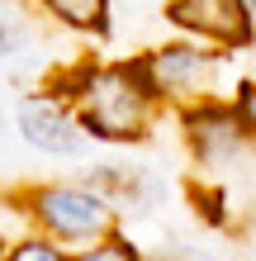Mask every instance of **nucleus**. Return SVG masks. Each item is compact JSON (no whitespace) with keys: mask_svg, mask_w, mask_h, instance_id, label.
<instances>
[{"mask_svg":"<svg viewBox=\"0 0 256 261\" xmlns=\"http://www.w3.org/2000/svg\"><path fill=\"white\" fill-rule=\"evenodd\" d=\"M62 256H67V242H57V238L43 233V228H34V233H24V238L10 242L5 261H62Z\"/></svg>","mask_w":256,"mask_h":261,"instance_id":"nucleus-10","label":"nucleus"},{"mask_svg":"<svg viewBox=\"0 0 256 261\" xmlns=\"http://www.w3.org/2000/svg\"><path fill=\"white\" fill-rule=\"evenodd\" d=\"M247 5H251V10H256V0H247Z\"/></svg>","mask_w":256,"mask_h":261,"instance_id":"nucleus-16","label":"nucleus"},{"mask_svg":"<svg viewBox=\"0 0 256 261\" xmlns=\"http://www.w3.org/2000/svg\"><path fill=\"white\" fill-rule=\"evenodd\" d=\"M190 209H194V219H200L204 228H214V233H228L233 228V204H228V190L214 186V180H194L190 186Z\"/></svg>","mask_w":256,"mask_h":261,"instance_id":"nucleus-8","label":"nucleus"},{"mask_svg":"<svg viewBox=\"0 0 256 261\" xmlns=\"http://www.w3.org/2000/svg\"><path fill=\"white\" fill-rule=\"evenodd\" d=\"M10 256V238H0V261H5Z\"/></svg>","mask_w":256,"mask_h":261,"instance_id":"nucleus-14","label":"nucleus"},{"mask_svg":"<svg viewBox=\"0 0 256 261\" xmlns=\"http://www.w3.org/2000/svg\"><path fill=\"white\" fill-rule=\"evenodd\" d=\"M38 14H48L52 24L71 29L81 38H109V0H29Z\"/></svg>","mask_w":256,"mask_h":261,"instance_id":"nucleus-7","label":"nucleus"},{"mask_svg":"<svg viewBox=\"0 0 256 261\" xmlns=\"http://www.w3.org/2000/svg\"><path fill=\"white\" fill-rule=\"evenodd\" d=\"M147 71H152V95L161 110H185L194 100L218 95V71H223V48L200 38H171L147 48Z\"/></svg>","mask_w":256,"mask_h":261,"instance_id":"nucleus-3","label":"nucleus"},{"mask_svg":"<svg viewBox=\"0 0 256 261\" xmlns=\"http://www.w3.org/2000/svg\"><path fill=\"white\" fill-rule=\"evenodd\" d=\"M176 119H180V138H185V152L194 166H228L251 147L233 100H223V95L194 100L185 110H176Z\"/></svg>","mask_w":256,"mask_h":261,"instance_id":"nucleus-4","label":"nucleus"},{"mask_svg":"<svg viewBox=\"0 0 256 261\" xmlns=\"http://www.w3.org/2000/svg\"><path fill=\"white\" fill-rule=\"evenodd\" d=\"M161 14L176 34L214 43L223 53H242L256 43V10L247 0H166Z\"/></svg>","mask_w":256,"mask_h":261,"instance_id":"nucleus-6","label":"nucleus"},{"mask_svg":"<svg viewBox=\"0 0 256 261\" xmlns=\"http://www.w3.org/2000/svg\"><path fill=\"white\" fill-rule=\"evenodd\" d=\"M14 204L24 209V219L34 228L81 252L90 242H100L109 228H119V204L86 180H38V186L19 190Z\"/></svg>","mask_w":256,"mask_h":261,"instance_id":"nucleus-2","label":"nucleus"},{"mask_svg":"<svg viewBox=\"0 0 256 261\" xmlns=\"http://www.w3.org/2000/svg\"><path fill=\"white\" fill-rule=\"evenodd\" d=\"M81 256H90V261H138L143 252H138V242H128L124 228H109V233H104L100 242H90Z\"/></svg>","mask_w":256,"mask_h":261,"instance_id":"nucleus-11","label":"nucleus"},{"mask_svg":"<svg viewBox=\"0 0 256 261\" xmlns=\"http://www.w3.org/2000/svg\"><path fill=\"white\" fill-rule=\"evenodd\" d=\"M95 57H76V62H67V67H57L52 76H48V90H57L62 100H71L76 105L81 95H86V86H90V76H95Z\"/></svg>","mask_w":256,"mask_h":261,"instance_id":"nucleus-9","label":"nucleus"},{"mask_svg":"<svg viewBox=\"0 0 256 261\" xmlns=\"http://www.w3.org/2000/svg\"><path fill=\"white\" fill-rule=\"evenodd\" d=\"M29 43V24L24 14H14L10 5H0V57H19Z\"/></svg>","mask_w":256,"mask_h":261,"instance_id":"nucleus-12","label":"nucleus"},{"mask_svg":"<svg viewBox=\"0 0 256 261\" xmlns=\"http://www.w3.org/2000/svg\"><path fill=\"white\" fill-rule=\"evenodd\" d=\"M161 105L124 71V62H100L90 76L86 95L76 100V119L90 143H114V147H133L147 143L157 128Z\"/></svg>","mask_w":256,"mask_h":261,"instance_id":"nucleus-1","label":"nucleus"},{"mask_svg":"<svg viewBox=\"0 0 256 261\" xmlns=\"http://www.w3.org/2000/svg\"><path fill=\"white\" fill-rule=\"evenodd\" d=\"M0 128H5V110H0Z\"/></svg>","mask_w":256,"mask_h":261,"instance_id":"nucleus-15","label":"nucleus"},{"mask_svg":"<svg viewBox=\"0 0 256 261\" xmlns=\"http://www.w3.org/2000/svg\"><path fill=\"white\" fill-rule=\"evenodd\" d=\"M233 110H237V119H242V128H247V138L256 143V81L247 76V81H237L233 86Z\"/></svg>","mask_w":256,"mask_h":261,"instance_id":"nucleus-13","label":"nucleus"},{"mask_svg":"<svg viewBox=\"0 0 256 261\" xmlns=\"http://www.w3.org/2000/svg\"><path fill=\"white\" fill-rule=\"evenodd\" d=\"M14 128L34 152L43 157H81L86 152V128L76 119V105L62 100L57 90H24L19 105H14Z\"/></svg>","mask_w":256,"mask_h":261,"instance_id":"nucleus-5","label":"nucleus"}]
</instances>
